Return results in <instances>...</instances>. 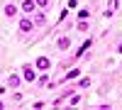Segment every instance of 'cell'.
<instances>
[{
    "label": "cell",
    "instance_id": "cell-1",
    "mask_svg": "<svg viewBox=\"0 0 122 110\" xmlns=\"http://www.w3.org/2000/svg\"><path fill=\"white\" fill-rule=\"evenodd\" d=\"M22 81H27V83H34L37 81V71H34L32 64H25L22 66Z\"/></svg>",
    "mask_w": 122,
    "mask_h": 110
},
{
    "label": "cell",
    "instance_id": "cell-2",
    "mask_svg": "<svg viewBox=\"0 0 122 110\" xmlns=\"http://www.w3.org/2000/svg\"><path fill=\"white\" fill-rule=\"evenodd\" d=\"M32 29H34L32 17H22V20H20V34H29Z\"/></svg>",
    "mask_w": 122,
    "mask_h": 110
},
{
    "label": "cell",
    "instance_id": "cell-3",
    "mask_svg": "<svg viewBox=\"0 0 122 110\" xmlns=\"http://www.w3.org/2000/svg\"><path fill=\"white\" fill-rule=\"evenodd\" d=\"M34 68H39V71H49V68H51V59H49V56H39L34 61Z\"/></svg>",
    "mask_w": 122,
    "mask_h": 110
},
{
    "label": "cell",
    "instance_id": "cell-4",
    "mask_svg": "<svg viewBox=\"0 0 122 110\" xmlns=\"http://www.w3.org/2000/svg\"><path fill=\"white\" fill-rule=\"evenodd\" d=\"M90 44H93V39H86V42H83V44H81V47L76 49V52H73V61H78V59H81V56H83V54L88 52V49H90Z\"/></svg>",
    "mask_w": 122,
    "mask_h": 110
},
{
    "label": "cell",
    "instance_id": "cell-5",
    "mask_svg": "<svg viewBox=\"0 0 122 110\" xmlns=\"http://www.w3.org/2000/svg\"><path fill=\"white\" fill-rule=\"evenodd\" d=\"M34 10H39L34 5V0H22V5H20V12H25V15H32Z\"/></svg>",
    "mask_w": 122,
    "mask_h": 110
},
{
    "label": "cell",
    "instance_id": "cell-6",
    "mask_svg": "<svg viewBox=\"0 0 122 110\" xmlns=\"http://www.w3.org/2000/svg\"><path fill=\"white\" fill-rule=\"evenodd\" d=\"M3 12H5V17H10V20H12V17H15V15L20 12V5H15V3H5Z\"/></svg>",
    "mask_w": 122,
    "mask_h": 110
},
{
    "label": "cell",
    "instance_id": "cell-7",
    "mask_svg": "<svg viewBox=\"0 0 122 110\" xmlns=\"http://www.w3.org/2000/svg\"><path fill=\"white\" fill-rule=\"evenodd\" d=\"M56 49H59V52L71 49V39H68V37H59V39H56Z\"/></svg>",
    "mask_w": 122,
    "mask_h": 110
},
{
    "label": "cell",
    "instance_id": "cell-8",
    "mask_svg": "<svg viewBox=\"0 0 122 110\" xmlns=\"http://www.w3.org/2000/svg\"><path fill=\"white\" fill-rule=\"evenodd\" d=\"M20 83H22V76H17V73L7 76V88H20Z\"/></svg>",
    "mask_w": 122,
    "mask_h": 110
},
{
    "label": "cell",
    "instance_id": "cell-9",
    "mask_svg": "<svg viewBox=\"0 0 122 110\" xmlns=\"http://www.w3.org/2000/svg\"><path fill=\"white\" fill-rule=\"evenodd\" d=\"M32 15H34V17H32V22H34V27H42V25L46 22V15H44V12H39V10H34Z\"/></svg>",
    "mask_w": 122,
    "mask_h": 110
},
{
    "label": "cell",
    "instance_id": "cell-10",
    "mask_svg": "<svg viewBox=\"0 0 122 110\" xmlns=\"http://www.w3.org/2000/svg\"><path fill=\"white\" fill-rule=\"evenodd\" d=\"M78 76H81V68H71V71H66L64 81H73V78H78Z\"/></svg>",
    "mask_w": 122,
    "mask_h": 110
},
{
    "label": "cell",
    "instance_id": "cell-11",
    "mask_svg": "<svg viewBox=\"0 0 122 110\" xmlns=\"http://www.w3.org/2000/svg\"><path fill=\"white\" fill-rule=\"evenodd\" d=\"M76 29H78V32H88V20H78Z\"/></svg>",
    "mask_w": 122,
    "mask_h": 110
},
{
    "label": "cell",
    "instance_id": "cell-12",
    "mask_svg": "<svg viewBox=\"0 0 122 110\" xmlns=\"http://www.w3.org/2000/svg\"><path fill=\"white\" fill-rule=\"evenodd\" d=\"M107 10L117 12V10H120V0H107Z\"/></svg>",
    "mask_w": 122,
    "mask_h": 110
},
{
    "label": "cell",
    "instance_id": "cell-13",
    "mask_svg": "<svg viewBox=\"0 0 122 110\" xmlns=\"http://www.w3.org/2000/svg\"><path fill=\"white\" fill-rule=\"evenodd\" d=\"M88 17H90V10H88V7L78 10V20H88Z\"/></svg>",
    "mask_w": 122,
    "mask_h": 110
},
{
    "label": "cell",
    "instance_id": "cell-14",
    "mask_svg": "<svg viewBox=\"0 0 122 110\" xmlns=\"http://www.w3.org/2000/svg\"><path fill=\"white\" fill-rule=\"evenodd\" d=\"M34 5H37L39 10H46V7H49V0H34Z\"/></svg>",
    "mask_w": 122,
    "mask_h": 110
},
{
    "label": "cell",
    "instance_id": "cell-15",
    "mask_svg": "<svg viewBox=\"0 0 122 110\" xmlns=\"http://www.w3.org/2000/svg\"><path fill=\"white\" fill-rule=\"evenodd\" d=\"M86 86H90V78H81V81H78L73 88H86Z\"/></svg>",
    "mask_w": 122,
    "mask_h": 110
},
{
    "label": "cell",
    "instance_id": "cell-16",
    "mask_svg": "<svg viewBox=\"0 0 122 110\" xmlns=\"http://www.w3.org/2000/svg\"><path fill=\"white\" fill-rule=\"evenodd\" d=\"M68 103H71V105H76V103H81V95H78V93H73V95H68Z\"/></svg>",
    "mask_w": 122,
    "mask_h": 110
},
{
    "label": "cell",
    "instance_id": "cell-17",
    "mask_svg": "<svg viewBox=\"0 0 122 110\" xmlns=\"http://www.w3.org/2000/svg\"><path fill=\"white\" fill-rule=\"evenodd\" d=\"M46 83H49V78H46V73H44V76H39V78H37V86H46Z\"/></svg>",
    "mask_w": 122,
    "mask_h": 110
},
{
    "label": "cell",
    "instance_id": "cell-18",
    "mask_svg": "<svg viewBox=\"0 0 122 110\" xmlns=\"http://www.w3.org/2000/svg\"><path fill=\"white\" fill-rule=\"evenodd\" d=\"M66 7H68V10H76V7H78V0H68Z\"/></svg>",
    "mask_w": 122,
    "mask_h": 110
},
{
    "label": "cell",
    "instance_id": "cell-19",
    "mask_svg": "<svg viewBox=\"0 0 122 110\" xmlns=\"http://www.w3.org/2000/svg\"><path fill=\"white\" fill-rule=\"evenodd\" d=\"M117 54H122V42H120V44H117Z\"/></svg>",
    "mask_w": 122,
    "mask_h": 110
},
{
    "label": "cell",
    "instance_id": "cell-20",
    "mask_svg": "<svg viewBox=\"0 0 122 110\" xmlns=\"http://www.w3.org/2000/svg\"><path fill=\"white\" fill-rule=\"evenodd\" d=\"M0 108H5V103H3V100H0Z\"/></svg>",
    "mask_w": 122,
    "mask_h": 110
}]
</instances>
